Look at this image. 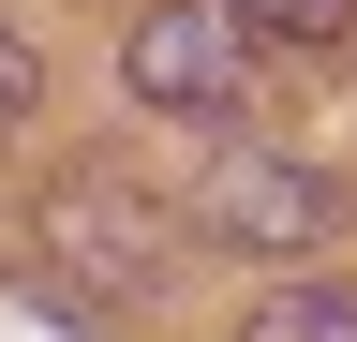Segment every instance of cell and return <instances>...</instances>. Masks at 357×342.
<instances>
[{"mask_svg": "<svg viewBox=\"0 0 357 342\" xmlns=\"http://www.w3.org/2000/svg\"><path fill=\"white\" fill-rule=\"evenodd\" d=\"M194 224H178V194H149L134 164H60L45 179V268L75 297H164Z\"/></svg>", "mask_w": 357, "mask_h": 342, "instance_id": "obj_1", "label": "cell"}, {"mask_svg": "<svg viewBox=\"0 0 357 342\" xmlns=\"http://www.w3.org/2000/svg\"><path fill=\"white\" fill-rule=\"evenodd\" d=\"M178 224L223 238V253H312V238L342 224V179L298 164V149H253L238 119H223V149L194 164V194H178Z\"/></svg>", "mask_w": 357, "mask_h": 342, "instance_id": "obj_2", "label": "cell"}, {"mask_svg": "<svg viewBox=\"0 0 357 342\" xmlns=\"http://www.w3.org/2000/svg\"><path fill=\"white\" fill-rule=\"evenodd\" d=\"M119 75H134V104L149 119H238L253 104V15L238 0H149V15L119 30Z\"/></svg>", "mask_w": 357, "mask_h": 342, "instance_id": "obj_3", "label": "cell"}, {"mask_svg": "<svg viewBox=\"0 0 357 342\" xmlns=\"http://www.w3.org/2000/svg\"><path fill=\"white\" fill-rule=\"evenodd\" d=\"M238 342H357V283H283V297H253Z\"/></svg>", "mask_w": 357, "mask_h": 342, "instance_id": "obj_4", "label": "cell"}, {"mask_svg": "<svg viewBox=\"0 0 357 342\" xmlns=\"http://www.w3.org/2000/svg\"><path fill=\"white\" fill-rule=\"evenodd\" d=\"M0 342H89L75 283H60V268H0Z\"/></svg>", "mask_w": 357, "mask_h": 342, "instance_id": "obj_5", "label": "cell"}, {"mask_svg": "<svg viewBox=\"0 0 357 342\" xmlns=\"http://www.w3.org/2000/svg\"><path fill=\"white\" fill-rule=\"evenodd\" d=\"M238 15L268 30V45H328V30H357V0H238Z\"/></svg>", "mask_w": 357, "mask_h": 342, "instance_id": "obj_6", "label": "cell"}, {"mask_svg": "<svg viewBox=\"0 0 357 342\" xmlns=\"http://www.w3.org/2000/svg\"><path fill=\"white\" fill-rule=\"evenodd\" d=\"M30 104H45V60L15 45V30H0V134H15V119H30Z\"/></svg>", "mask_w": 357, "mask_h": 342, "instance_id": "obj_7", "label": "cell"}]
</instances>
